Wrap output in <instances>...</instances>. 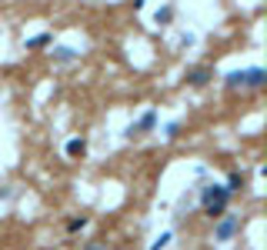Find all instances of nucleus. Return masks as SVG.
<instances>
[{"label": "nucleus", "mask_w": 267, "mask_h": 250, "mask_svg": "<svg viewBox=\"0 0 267 250\" xmlns=\"http://www.w3.org/2000/svg\"><path fill=\"white\" fill-rule=\"evenodd\" d=\"M87 227V217H74V220H67V230L70 234H77V230H84Z\"/></svg>", "instance_id": "6e6552de"}, {"label": "nucleus", "mask_w": 267, "mask_h": 250, "mask_svg": "<svg viewBox=\"0 0 267 250\" xmlns=\"http://www.w3.org/2000/svg\"><path fill=\"white\" fill-rule=\"evenodd\" d=\"M167 244H170V234H164V237L157 240V244H154V247H150V250H164V247H167Z\"/></svg>", "instance_id": "f8f14e48"}, {"label": "nucleus", "mask_w": 267, "mask_h": 250, "mask_svg": "<svg viewBox=\"0 0 267 250\" xmlns=\"http://www.w3.org/2000/svg\"><path fill=\"white\" fill-rule=\"evenodd\" d=\"M87 250H104V247H100V244H90V247Z\"/></svg>", "instance_id": "ddd939ff"}, {"label": "nucleus", "mask_w": 267, "mask_h": 250, "mask_svg": "<svg viewBox=\"0 0 267 250\" xmlns=\"http://www.w3.org/2000/svg\"><path fill=\"white\" fill-rule=\"evenodd\" d=\"M264 70H247V80H244V87H264Z\"/></svg>", "instance_id": "39448f33"}, {"label": "nucleus", "mask_w": 267, "mask_h": 250, "mask_svg": "<svg viewBox=\"0 0 267 250\" xmlns=\"http://www.w3.org/2000/svg\"><path fill=\"white\" fill-rule=\"evenodd\" d=\"M184 80H187L190 87H207V84L214 80V70H211V67H197V70H187Z\"/></svg>", "instance_id": "7ed1b4c3"}, {"label": "nucleus", "mask_w": 267, "mask_h": 250, "mask_svg": "<svg viewBox=\"0 0 267 250\" xmlns=\"http://www.w3.org/2000/svg\"><path fill=\"white\" fill-rule=\"evenodd\" d=\"M84 150H87V143L84 140H70L67 143V153H70V157H84Z\"/></svg>", "instance_id": "0eeeda50"}, {"label": "nucleus", "mask_w": 267, "mask_h": 250, "mask_svg": "<svg viewBox=\"0 0 267 250\" xmlns=\"http://www.w3.org/2000/svg\"><path fill=\"white\" fill-rule=\"evenodd\" d=\"M237 230H241V217H237V214H221V217H217V227H214V237L221 240V244H227Z\"/></svg>", "instance_id": "f03ea898"}, {"label": "nucleus", "mask_w": 267, "mask_h": 250, "mask_svg": "<svg viewBox=\"0 0 267 250\" xmlns=\"http://www.w3.org/2000/svg\"><path fill=\"white\" fill-rule=\"evenodd\" d=\"M50 57H54L57 64H70V60H77V50H70V47H57V50H50Z\"/></svg>", "instance_id": "20e7f679"}, {"label": "nucleus", "mask_w": 267, "mask_h": 250, "mask_svg": "<svg viewBox=\"0 0 267 250\" xmlns=\"http://www.w3.org/2000/svg\"><path fill=\"white\" fill-rule=\"evenodd\" d=\"M170 13H174L170 7H164V10H157V23H167V20H170Z\"/></svg>", "instance_id": "9b49d317"}, {"label": "nucleus", "mask_w": 267, "mask_h": 250, "mask_svg": "<svg viewBox=\"0 0 267 250\" xmlns=\"http://www.w3.org/2000/svg\"><path fill=\"white\" fill-rule=\"evenodd\" d=\"M247 80V70H234V74H227V87H244Z\"/></svg>", "instance_id": "423d86ee"}, {"label": "nucleus", "mask_w": 267, "mask_h": 250, "mask_svg": "<svg viewBox=\"0 0 267 250\" xmlns=\"http://www.w3.org/2000/svg\"><path fill=\"white\" fill-rule=\"evenodd\" d=\"M241 187H244V177H241V174H231V180H227V190H231V194H237Z\"/></svg>", "instance_id": "1a4fd4ad"}, {"label": "nucleus", "mask_w": 267, "mask_h": 250, "mask_svg": "<svg viewBox=\"0 0 267 250\" xmlns=\"http://www.w3.org/2000/svg\"><path fill=\"white\" fill-rule=\"evenodd\" d=\"M200 200H204V214L211 220H217L227 210V200H231V190L227 187H221V184H211V187H204L200 190Z\"/></svg>", "instance_id": "f257e3e1"}, {"label": "nucleus", "mask_w": 267, "mask_h": 250, "mask_svg": "<svg viewBox=\"0 0 267 250\" xmlns=\"http://www.w3.org/2000/svg\"><path fill=\"white\" fill-rule=\"evenodd\" d=\"M47 44H50V33H40V37H33L27 47H33V50H37V47H47Z\"/></svg>", "instance_id": "9d476101"}]
</instances>
